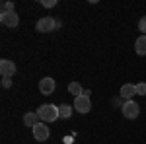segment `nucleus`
Returning a JSON list of instances; mask_svg holds the SVG:
<instances>
[{"instance_id": "f257e3e1", "label": "nucleus", "mask_w": 146, "mask_h": 144, "mask_svg": "<svg viewBox=\"0 0 146 144\" xmlns=\"http://www.w3.org/2000/svg\"><path fill=\"white\" fill-rule=\"evenodd\" d=\"M37 115L43 123H55L58 119V105H53V103H45L37 109Z\"/></svg>"}, {"instance_id": "f03ea898", "label": "nucleus", "mask_w": 146, "mask_h": 144, "mask_svg": "<svg viewBox=\"0 0 146 144\" xmlns=\"http://www.w3.org/2000/svg\"><path fill=\"white\" fill-rule=\"evenodd\" d=\"M56 27H60V22H56L55 18H51V16H45V18H41L39 22L35 23V29H37L39 33H49V31H55Z\"/></svg>"}, {"instance_id": "7ed1b4c3", "label": "nucleus", "mask_w": 146, "mask_h": 144, "mask_svg": "<svg viewBox=\"0 0 146 144\" xmlns=\"http://www.w3.org/2000/svg\"><path fill=\"white\" fill-rule=\"evenodd\" d=\"M121 113H123L125 119H136L138 115H140V107H138V103L133 100L125 101V105L121 107Z\"/></svg>"}, {"instance_id": "20e7f679", "label": "nucleus", "mask_w": 146, "mask_h": 144, "mask_svg": "<svg viewBox=\"0 0 146 144\" xmlns=\"http://www.w3.org/2000/svg\"><path fill=\"white\" fill-rule=\"evenodd\" d=\"M49 136H51V131H49V127H47V125H43V121L37 123V125L33 127V138H35V140L45 142Z\"/></svg>"}, {"instance_id": "39448f33", "label": "nucleus", "mask_w": 146, "mask_h": 144, "mask_svg": "<svg viewBox=\"0 0 146 144\" xmlns=\"http://www.w3.org/2000/svg\"><path fill=\"white\" fill-rule=\"evenodd\" d=\"M74 109L78 111V113H88L92 109V101L88 96H78V98H74Z\"/></svg>"}, {"instance_id": "423d86ee", "label": "nucleus", "mask_w": 146, "mask_h": 144, "mask_svg": "<svg viewBox=\"0 0 146 144\" xmlns=\"http://www.w3.org/2000/svg\"><path fill=\"white\" fill-rule=\"evenodd\" d=\"M0 74L4 78H12L16 74V64L12 62L10 58H2L0 60Z\"/></svg>"}, {"instance_id": "0eeeda50", "label": "nucleus", "mask_w": 146, "mask_h": 144, "mask_svg": "<svg viewBox=\"0 0 146 144\" xmlns=\"http://www.w3.org/2000/svg\"><path fill=\"white\" fill-rule=\"evenodd\" d=\"M55 80L51 76H45V78H41V82H39V92L43 94V96H51L53 92H55Z\"/></svg>"}, {"instance_id": "6e6552de", "label": "nucleus", "mask_w": 146, "mask_h": 144, "mask_svg": "<svg viewBox=\"0 0 146 144\" xmlns=\"http://www.w3.org/2000/svg\"><path fill=\"white\" fill-rule=\"evenodd\" d=\"M0 22L6 27H16L20 23V18H18L16 12H8V14H0Z\"/></svg>"}, {"instance_id": "1a4fd4ad", "label": "nucleus", "mask_w": 146, "mask_h": 144, "mask_svg": "<svg viewBox=\"0 0 146 144\" xmlns=\"http://www.w3.org/2000/svg\"><path fill=\"white\" fill-rule=\"evenodd\" d=\"M136 94V86L135 84H125V86H121V92H119V96L123 98V100H133V96Z\"/></svg>"}, {"instance_id": "9d476101", "label": "nucleus", "mask_w": 146, "mask_h": 144, "mask_svg": "<svg viewBox=\"0 0 146 144\" xmlns=\"http://www.w3.org/2000/svg\"><path fill=\"white\" fill-rule=\"evenodd\" d=\"M135 51H136V55H140V56L146 55V35H140L135 41Z\"/></svg>"}, {"instance_id": "9b49d317", "label": "nucleus", "mask_w": 146, "mask_h": 144, "mask_svg": "<svg viewBox=\"0 0 146 144\" xmlns=\"http://www.w3.org/2000/svg\"><path fill=\"white\" fill-rule=\"evenodd\" d=\"M23 123H25L27 127H31V129H33L37 123H41V119H39L37 111H35V113H25V115H23Z\"/></svg>"}, {"instance_id": "f8f14e48", "label": "nucleus", "mask_w": 146, "mask_h": 144, "mask_svg": "<svg viewBox=\"0 0 146 144\" xmlns=\"http://www.w3.org/2000/svg\"><path fill=\"white\" fill-rule=\"evenodd\" d=\"M72 105H68V103H60L58 105V119H68L70 115H72Z\"/></svg>"}, {"instance_id": "ddd939ff", "label": "nucleus", "mask_w": 146, "mask_h": 144, "mask_svg": "<svg viewBox=\"0 0 146 144\" xmlns=\"http://www.w3.org/2000/svg\"><path fill=\"white\" fill-rule=\"evenodd\" d=\"M68 94H72L74 98H78V96L84 94V90H82V86H80L78 82H72V84H68Z\"/></svg>"}, {"instance_id": "4468645a", "label": "nucleus", "mask_w": 146, "mask_h": 144, "mask_svg": "<svg viewBox=\"0 0 146 144\" xmlns=\"http://www.w3.org/2000/svg\"><path fill=\"white\" fill-rule=\"evenodd\" d=\"M8 12H16L14 2H2V14H8Z\"/></svg>"}, {"instance_id": "2eb2a0df", "label": "nucleus", "mask_w": 146, "mask_h": 144, "mask_svg": "<svg viewBox=\"0 0 146 144\" xmlns=\"http://www.w3.org/2000/svg\"><path fill=\"white\" fill-rule=\"evenodd\" d=\"M136 94H138V96H146V82L136 84Z\"/></svg>"}, {"instance_id": "dca6fc26", "label": "nucleus", "mask_w": 146, "mask_h": 144, "mask_svg": "<svg viewBox=\"0 0 146 144\" xmlns=\"http://www.w3.org/2000/svg\"><path fill=\"white\" fill-rule=\"evenodd\" d=\"M138 29L142 31V35H146V16H144V18H140V22H138Z\"/></svg>"}, {"instance_id": "f3484780", "label": "nucleus", "mask_w": 146, "mask_h": 144, "mask_svg": "<svg viewBox=\"0 0 146 144\" xmlns=\"http://www.w3.org/2000/svg\"><path fill=\"white\" fill-rule=\"evenodd\" d=\"M41 4H43L45 8H55V6H56V0H41Z\"/></svg>"}, {"instance_id": "a211bd4d", "label": "nucleus", "mask_w": 146, "mask_h": 144, "mask_svg": "<svg viewBox=\"0 0 146 144\" xmlns=\"http://www.w3.org/2000/svg\"><path fill=\"white\" fill-rule=\"evenodd\" d=\"M2 86H4V88H10V86H12V80H10V78H4V80H2Z\"/></svg>"}]
</instances>
